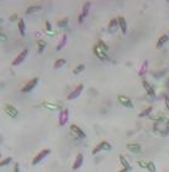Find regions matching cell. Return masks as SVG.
<instances>
[{
    "mask_svg": "<svg viewBox=\"0 0 169 172\" xmlns=\"http://www.w3.org/2000/svg\"><path fill=\"white\" fill-rule=\"evenodd\" d=\"M111 149H112V146H111L110 142H107V141H101V142L98 145V146L94 147L93 155H96V153L100 152V151H109V150H111Z\"/></svg>",
    "mask_w": 169,
    "mask_h": 172,
    "instance_id": "6da1fadb",
    "label": "cell"
},
{
    "mask_svg": "<svg viewBox=\"0 0 169 172\" xmlns=\"http://www.w3.org/2000/svg\"><path fill=\"white\" fill-rule=\"evenodd\" d=\"M83 89H84V86H83V84H79L78 87H76V88H74V89L72 90V92L67 95V99H68V101H73V99L78 98V97L82 94Z\"/></svg>",
    "mask_w": 169,
    "mask_h": 172,
    "instance_id": "7a4b0ae2",
    "label": "cell"
},
{
    "mask_svg": "<svg viewBox=\"0 0 169 172\" xmlns=\"http://www.w3.org/2000/svg\"><path fill=\"white\" fill-rule=\"evenodd\" d=\"M94 53H95V56L99 58V60H101V61H109V55L105 52V51H102L98 45H95L94 46Z\"/></svg>",
    "mask_w": 169,
    "mask_h": 172,
    "instance_id": "3957f363",
    "label": "cell"
},
{
    "mask_svg": "<svg viewBox=\"0 0 169 172\" xmlns=\"http://www.w3.org/2000/svg\"><path fill=\"white\" fill-rule=\"evenodd\" d=\"M90 7H91V3H89V1L84 3V5H83V10H82V14L79 15V19H78L79 24H82V22L84 21V19H85V17L88 16L89 10H90Z\"/></svg>",
    "mask_w": 169,
    "mask_h": 172,
    "instance_id": "277c9868",
    "label": "cell"
},
{
    "mask_svg": "<svg viewBox=\"0 0 169 172\" xmlns=\"http://www.w3.org/2000/svg\"><path fill=\"white\" fill-rule=\"evenodd\" d=\"M69 119V110L68 109H62L59 112V116H58V121H59V125L61 126H64L65 123L68 121Z\"/></svg>",
    "mask_w": 169,
    "mask_h": 172,
    "instance_id": "5b68a950",
    "label": "cell"
},
{
    "mask_svg": "<svg viewBox=\"0 0 169 172\" xmlns=\"http://www.w3.org/2000/svg\"><path fill=\"white\" fill-rule=\"evenodd\" d=\"M37 83H39V78H37V77L32 78V79L30 80V82L27 83V84L21 89V92H22V93H29V92H31V90L37 86Z\"/></svg>",
    "mask_w": 169,
    "mask_h": 172,
    "instance_id": "8992f818",
    "label": "cell"
},
{
    "mask_svg": "<svg viewBox=\"0 0 169 172\" xmlns=\"http://www.w3.org/2000/svg\"><path fill=\"white\" fill-rule=\"evenodd\" d=\"M117 99H119V102L122 104L124 106L130 108V109H132V108H133V103H132V101H131L128 97H126V95H124V94H120V95L117 97Z\"/></svg>",
    "mask_w": 169,
    "mask_h": 172,
    "instance_id": "52a82bcc",
    "label": "cell"
},
{
    "mask_svg": "<svg viewBox=\"0 0 169 172\" xmlns=\"http://www.w3.org/2000/svg\"><path fill=\"white\" fill-rule=\"evenodd\" d=\"M70 131L74 134V135H77V136L79 138V139H85L87 138V134L84 133L78 125H76V124H73V125H70Z\"/></svg>",
    "mask_w": 169,
    "mask_h": 172,
    "instance_id": "ba28073f",
    "label": "cell"
},
{
    "mask_svg": "<svg viewBox=\"0 0 169 172\" xmlns=\"http://www.w3.org/2000/svg\"><path fill=\"white\" fill-rule=\"evenodd\" d=\"M50 152H51V150H48V149H44V150H42L39 155H37L35 159H33V161H32V165H37L40 161H42L46 156H48L50 155Z\"/></svg>",
    "mask_w": 169,
    "mask_h": 172,
    "instance_id": "9c48e42d",
    "label": "cell"
},
{
    "mask_svg": "<svg viewBox=\"0 0 169 172\" xmlns=\"http://www.w3.org/2000/svg\"><path fill=\"white\" fill-rule=\"evenodd\" d=\"M142 83H143V88H145V90L147 92V94H148L149 97L154 98V97H156V90H154V88H153L151 84H149L146 79H143V80H142Z\"/></svg>",
    "mask_w": 169,
    "mask_h": 172,
    "instance_id": "30bf717a",
    "label": "cell"
},
{
    "mask_svg": "<svg viewBox=\"0 0 169 172\" xmlns=\"http://www.w3.org/2000/svg\"><path fill=\"white\" fill-rule=\"evenodd\" d=\"M26 56H27V50L25 48V50H22V51L20 52V55H19V56L13 61V66H19L20 63H22L24 60L26 58Z\"/></svg>",
    "mask_w": 169,
    "mask_h": 172,
    "instance_id": "8fae6325",
    "label": "cell"
},
{
    "mask_svg": "<svg viewBox=\"0 0 169 172\" xmlns=\"http://www.w3.org/2000/svg\"><path fill=\"white\" fill-rule=\"evenodd\" d=\"M126 146H127V149L131 152H133V153H137V152H139L141 150H142V146H141L139 144H137V142H128Z\"/></svg>",
    "mask_w": 169,
    "mask_h": 172,
    "instance_id": "7c38bea8",
    "label": "cell"
},
{
    "mask_svg": "<svg viewBox=\"0 0 169 172\" xmlns=\"http://www.w3.org/2000/svg\"><path fill=\"white\" fill-rule=\"evenodd\" d=\"M117 22H119V28L121 29V32L126 34L127 32V22L125 20V17L124 16H119L117 17Z\"/></svg>",
    "mask_w": 169,
    "mask_h": 172,
    "instance_id": "4fadbf2b",
    "label": "cell"
},
{
    "mask_svg": "<svg viewBox=\"0 0 169 172\" xmlns=\"http://www.w3.org/2000/svg\"><path fill=\"white\" fill-rule=\"evenodd\" d=\"M83 161H84V156L82 155V153H78L77 157H76V161H74V165H73V170L74 171H77L82 167L83 165Z\"/></svg>",
    "mask_w": 169,
    "mask_h": 172,
    "instance_id": "5bb4252c",
    "label": "cell"
},
{
    "mask_svg": "<svg viewBox=\"0 0 169 172\" xmlns=\"http://www.w3.org/2000/svg\"><path fill=\"white\" fill-rule=\"evenodd\" d=\"M5 112H6V114L10 116V118H16V116H17V113H19L16 108H14V106L10 105V104L5 106Z\"/></svg>",
    "mask_w": 169,
    "mask_h": 172,
    "instance_id": "9a60e30c",
    "label": "cell"
},
{
    "mask_svg": "<svg viewBox=\"0 0 169 172\" xmlns=\"http://www.w3.org/2000/svg\"><path fill=\"white\" fill-rule=\"evenodd\" d=\"M42 105L44 108H47V109L50 110H59L61 109V105L58 103H50V102H43Z\"/></svg>",
    "mask_w": 169,
    "mask_h": 172,
    "instance_id": "2e32d148",
    "label": "cell"
},
{
    "mask_svg": "<svg viewBox=\"0 0 169 172\" xmlns=\"http://www.w3.org/2000/svg\"><path fill=\"white\" fill-rule=\"evenodd\" d=\"M168 41H169V36H168V35H163V36H161V37L158 39V41H157V48L163 47Z\"/></svg>",
    "mask_w": 169,
    "mask_h": 172,
    "instance_id": "e0dca14e",
    "label": "cell"
},
{
    "mask_svg": "<svg viewBox=\"0 0 169 172\" xmlns=\"http://www.w3.org/2000/svg\"><path fill=\"white\" fill-rule=\"evenodd\" d=\"M109 31L110 32H115L116 30H119V22H117V19H112L109 24Z\"/></svg>",
    "mask_w": 169,
    "mask_h": 172,
    "instance_id": "ac0fdd59",
    "label": "cell"
},
{
    "mask_svg": "<svg viewBox=\"0 0 169 172\" xmlns=\"http://www.w3.org/2000/svg\"><path fill=\"white\" fill-rule=\"evenodd\" d=\"M17 24H19V31H20V35L24 37V36L26 35V34H25V32H26V26H25V21H24V19H20Z\"/></svg>",
    "mask_w": 169,
    "mask_h": 172,
    "instance_id": "d6986e66",
    "label": "cell"
},
{
    "mask_svg": "<svg viewBox=\"0 0 169 172\" xmlns=\"http://www.w3.org/2000/svg\"><path fill=\"white\" fill-rule=\"evenodd\" d=\"M119 160H120V162H121V165L124 166V168H130V170H132V166L130 165V162L126 160V157H125V156L120 155V156H119Z\"/></svg>",
    "mask_w": 169,
    "mask_h": 172,
    "instance_id": "ffe728a7",
    "label": "cell"
},
{
    "mask_svg": "<svg viewBox=\"0 0 169 172\" xmlns=\"http://www.w3.org/2000/svg\"><path fill=\"white\" fill-rule=\"evenodd\" d=\"M65 43H67V35H63L62 37H61V41H59L58 45H57V47H56V50H57V51L62 50V48L65 46Z\"/></svg>",
    "mask_w": 169,
    "mask_h": 172,
    "instance_id": "44dd1931",
    "label": "cell"
},
{
    "mask_svg": "<svg viewBox=\"0 0 169 172\" xmlns=\"http://www.w3.org/2000/svg\"><path fill=\"white\" fill-rule=\"evenodd\" d=\"M65 63H67V61H65L64 58H59V60H57L56 61V63H54V66H53V68L54 69H58L59 67H63Z\"/></svg>",
    "mask_w": 169,
    "mask_h": 172,
    "instance_id": "7402d4cb",
    "label": "cell"
},
{
    "mask_svg": "<svg viewBox=\"0 0 169 172\" xmlns=\"http://www.w3.org/2000/svg\"><path fill=\"white\" fill-rule=\"evenodd\" d=\"M152 110H153V106L151 105V106H148L147 109H145L142 113H139V114H138V116H139V118H145V116H148L149 114L152 113Z\"/></svg>",
    "mask_w": 169,
    "mask_h": 172,
    "instance_id": "603a6c76",
    "label": "cell"
},
{
    "mask_svg": "<svg viewBox=\"0 0 169 172\" xmlns=\"http://www.w3.org/2000/svg\"><path fill=\"white\" fill-rule=\"evenodd\" d=\"M39 10H41V6L40 5H35V6H30L29 9L26 10V14H33V13H36V11H39Z\"/></svg>",
    "mask_w": 169,
    "mask_h": 172,
    "instance_id": "cb8c5ba5",
    "label": "cell"
},
{
    "mask_svg": "<svg viewBox=\"0 0 169 172\" xmlns=\"http://www.w3.org/2000/svg\"><path fill=\"white\" fill-rule=\"evenodd\" d=\"M84 69H85V66H84L83 63H80V65H78L76 68L73 69V73H74V74H79V73H82Z\"/></svg>",
    "mask_w": 169,
    "mask_h": 172,
    "instance_id": "d4e9b609",
    "label": "cell"
},
{
    "mask_svg": "<svg viewBox=\"0 0 169 172\" xmlns=\"http://www.w3.org/2000/svg\"><path fill=\"white\" fill-rule=\"evenodd\" d=\"M147 68H148V61H145V62H143V65H142V67H141V68H139V71H138V74H139V76H143V74L146 73Z\"/></svg>",
    "mask_w": 169,
    "mask_h": 172,
    "instance_id": "484cf974",
    "label": "cell"
},
{
    "mask_svg": "<svg viewBox=\"0 0 169 172\" xmlns=\"http://www.w3.org/2000/svg\"><path fill=\"white\" fill-rule=\"evenodd\" d=\"M37 45H39V53H42L44 47H46V42L43 40H39L37 41Z\"/></svg>",
    "mask_w": 169,
    "mask_h": 172,
    "instance_id": "4316f807",
    "label": "cell"
},
{
    "mask_svg": "<svg viewBox=\"0 0 169 172\" xmlns=\"http://www.w3.org/2000/svg\"><path fill=\"white\" fill-rule=\"evenodd\" d=\"M69 22V20H68V17H64V19H62V20H59L58 21V28H65L67 26V24Z\"/></svg>",
    "mask_w": 169,
    "mask_h": 172,
    "instance_id": "83f0119b",
    "label": "cell"
},
{
    "mask_svg": "<svg viewBox=\"0 0 169 172\" xmlns=\"http://www.w3.org/2000/svg\"><path fill=\"white\" fill-rule=\"evenodd\" d=\"M147 170H148V172H156V165H154V162L148 161V164H147Z\"/></svg>",
    "mask_w": 169,
    "mask_h": 172,
    "instance_id": "f1b7e54d",
    "label": "cell"
},
{
    "mask_svg": "<svg viewBox=\"0 0 169 172\" xmlns=\"http://www.w3.org/2000/svg\"><path fill=\"white\" fill-rule=\"evenodd\" d=\"M11 161H13V159H11V157H6V159H4L3 161H0V166H6V165L10 164Z\"/></svg>",
    "mask_w": 169,
    "mask_h": 172,
    "instance_id": "f546056e",
    "label": "cell"
},
{
    "mask_svg": "<svg viewBox=\"0 0 169 172\" xmlns=\"http://www.w3.org/2000/svg\"><path fill=\"white\" fill-rule=\"evenodd\" d=\"M98 46H99L102 51H105V52H107V50H109V47H107L106 45H105L104 42H102V41H99V42H98Z\"/></svg>",
    "mask_w": 169,
    "mask_h": 172,
    "instance_id": "4dcf8cb0",
    "label": "cell"
},
{
    "mask_svg": "<svg viewBox=\"0 0 169 172\" xmlns=\"http://www.w3.org/2000/svg\"><path fill=\"white\" fill-rule=\"evenodd\" d=\"M138 164V166L141 167V168H146L147 170V164H148V161H143V160H141V161H138L137 162Z\"/></svg>",
    "mask_w": 169,
    "mask_h": 172,
    "instance_id": "1f68e13d",
    "label": "cell"
},
{
    "mask_svg": "<svg viewBox=\"0 0 169 172\" xmlns=\"http://www.w3.org/2000/svg\"><path fill=\"white\" fill-rule=\"evenodd\" d=\"M7 40V36L5 34H1L0 32V41H6Z\"/></svg>",
    "mask_w": 169,
    "mask_h": 172,
    "instance_id": "d6a6232c",
    "label": "cell"
},
{
    "mask_svg": "<svg viewBox=\"0 0 169 172\" xmlns=\"http://www.w3.org/2000/svg\"><path fill=\"white\" fill-rule=\"evenodd\" d=\"M165 134H167V136L169 135V119H168L167 123H165Z\"/></svg>",
    "mask_w": 169,
    "mask_h": 172,
    "instance_id": "836d02e7",
    "label": "cell"
},
{
    "mask_svg": "<svg viewBox=\"0 0 169 172\" xmlns=\"http://www.w3.org/2000/svg\"><path fill=\"white\" fill-rule=\"evenodd\" d=\"M164 103H165V106L168 108V110H169V98L168 97H164Z\"/></svg>",
    "mask_w": 169,
    "mask_h": 172,
    "instance_id": "e575fe53",
    "label": "cell"
},
{
    "mask_svg": "<svg viewBox=\"0 0 169 172\" xmlns=\"http://www.w3.org/2000/svg\"><path fill=\"white\" fill-rule=\"evenodd\" d=\"M14 172H20V166H19V164H15V166H14Z\"/></svg>",
    "mask_w": 169,
    "mask_h": 172,
    "instance_id": "d590c367",
    "label": "cell"
},
{
    "mask_svg": "<svg viewBox=\"0 0 169 172\" xmlns=\"http://www.w3.org/2000/svg\"><path fill=\"white\" fill-rule=\"evenodd\" d=\"M16 19H17V15H13V16L10 17V20H11V21H14V20H16Z\"/></svg>",
    "mask_w": 169,
    "mask_h": 172,
    "instance_id": "8d00e7d4",
    "label": "cell"
},
{
    "mask_svg": "<svg viewBox=\"0 0 169 172\" xmlns=\"http://www.w3.org/2000/svg\"><path fill=\"white\" fill-rule=\"evenodd\" d=\"M128 171H131L130 168H122V170H120L119 172H128Z\"/></svg>",
    "mask_w": 169,
    "mask_h": 172,
    "instance_id": "74e56055",
    "label": "cell"
},
{
    "mask_svg": "<svg viewBox=\"0 0 169 172\" xmlns=\"http://www.w3.org/2000/svg\"><path fill=\"white\" fill-rule=\"evenodd\" d=\"M3 21H4V20H3V19H1V17H0V24H1V22H3Z\"/></svg>",
    "mask_w": 169,
    "mask_h": 172,
    "instance_id": "f35d334b",
    "label": "cell"
},
{
    "mask_svg": "<svg viewBox=\"0 0 169 172\" xmlns=\"http://www.w3.org/2000/svg\"><path fill=\"white\" fill-rule=\"evenodd\" d=\"M0 155H1V152H0Z\"/></svg>",
    "mask_w": 169,
    "mask_h": 172,
    "instance_id": "ab89813d",
    "label": "cell"
}]
</instances>
